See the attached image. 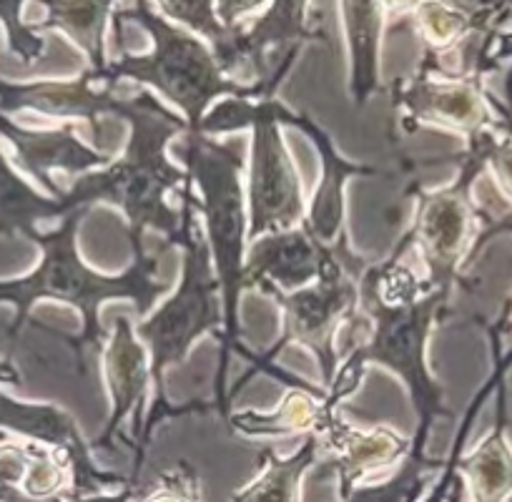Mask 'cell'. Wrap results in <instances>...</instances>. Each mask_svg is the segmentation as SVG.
<instances>
[{
  "instance_id": "5b68a950",
  "label": "cell",
  "mask_w": 512,
  "mask_h": 502,
  "mask_svg": "<svg viewBox=\"0 0 512 502\" xmlns=\"http://www.w3.org/2000/svg\"><path fill=\"white\" fill-rule=\"evenodd\" d=\"M111 23L118 56L108 61L101 83L134 81L161 93L179 108L189 131L199 129L206 111L221 98H264L259 83L226 76L204 38L154 13L149 0H134L131 8L113 11Z\"/></svg>"
},
{
  "instance_id": "52a82bcc",
  "label": "cell",
  "mask_w": 512,
  "mask_h": 502,
  "mask_svg": "<svg viewBox=\"0 0 512 502\" xmlns=\"http://www.w3.org/2000/svg\"><path fill=\"white\" fill-rule=\"evenodd\" d=\"M284 103L279 98L226 96L206 111L196 131L206 136L251 131L249 171H246V214L249 241L272 231L294 229L307 216L302 179L282 136Z\"/></svg>"
},
{
  "instance_id": "5bb4252c",
  "label": "cell",
  "mask_w": 512,
  "mask_h": 502,
  "mask_svg": "<svg viewBox=\"0 0 512 502\" xmlns=\"http://www.w3.org/2000/svg\"><path fill=\"white\" fill-rule=\"evenodd\" d=\"M83 68L78 78L68 81H33V83H8L0 81V111L18 113L33 111L48 118H76L86 121L96 129V149L113 154L111 146L103 139V116H116L123 96L116 93V83H101Z\"/></svg>"
},
{
  "instance_id": "e575fe53",
  "label": "cell",
  "mask_w": 512,
  "mask_h": 502,
  "mask_svg": "<svg viewBox=\"0 0 512 502\" xmlns=\"http://www.w3.org/2000/svg\"><path fill=\"white\" fill-rule=\"evenodd\" d=\"M450 500H452V502H462V477L455 482V490H452Z\"/></svg>"
},
{
  "instance_id": "f1b7e54d",
  "label": "cell",
  "mask_w": 512,
  "mask_h": 502,
  "mask_svg": "<svg viewBox=\"0 0 512 502\" xmlns=\"http://www.w3.org/2000/svg\"><path fill=\"white\" fill-rule=\"evenodd\" d=\"M23 3L26 0H0V23L6 28L8 46L21 61H38L46 51V43L38 36L36 28L23 23Z\"/></svg>"
},
{
  "instance_id": "8992f818",
  "label": "cell",
  "mask_w": 512,
  "mask_h": 502,
  "mask_svg": "<svg viewBox=\"0 0 512 502\" xmlns=\"http://www.w3.org/2000/svg\"><path fill=\"white\" fill-rule=\"evenodd\" d=\"M184 159L186 174L194 181L196 209L209 241L214 272L221 284L224 299V339H221L219 369L214 377L211 405L219 415H229V372L231 354L241 349L239 302L244 294V257L249 246V214H246V189L241 184L244 161L239 141H219L214 136L186 131Z\"/></svg>"
},
{
  "instance_id": "8fae6325",
  "label": "cell",
  "mask_w": 512,
  "mask_h": 502,
  "mask_svg": "<svg viewBox=\"0 0 512 502\" xmlns=\"http://www.w3.org/2000/svg\"><path fill=\"white\" fill-rule=\"evenodd\" d=\"M387 91L407 134L422 126H435L455 131L465 139V144L482 131L512 134L510 108L492 101L482 86V76L440 78L417 68L412 76L392 81Z\"/></svg>"
},
{
  "instance_id": "4fadbf2b",
  "label": "cell",
  "mask_w": 512,
  "mask_h": 502,
  "mask_svg": "<svg viewBox=\"0 0 512 502\" xmlns=\"http://www.w3.org/2000/svg\"><path fill=\"white\" fill-rule=\"evenodd\" d=\"M103 362V380H106L108 410L106 427L101 437L93 442L96 450H113L121 442V432L126 422H131V435H134V455L139 445L141 427H144L146 410H149V392L151 387V369H149V349L136 337L134 319L126 314L113 317V329L108 334V342L101 352Z\"/></svg>"
},
{
  "instance_id": "6da1fadb",
  "label": "cell",
  "mask_w": 512,
  "mask_h": 502,
  "mask_svg": "<svg viewBox=\"0 0 512 502\" xmlns=\"http://www.w3.org/2000/svg\"><path fill=\"white\" fill-rule=\"evenodd\" d=\"M118 121L128 123V139L121 154L103 169L76 176L63 196V211L91 209L93 204H111L126 219L128 244L134 257L146 254V231H159L169 246L179 241L181 209H174L169 194H181L189 174L169 159V144L186 134L184 116L171 111L154 91L141 88L123 96L116 111Z\"/></svg>"
},
{
  "instance_id": "484cf974",
  "label": "cell",
  "mask_w": 512,
  "mask_h": 502,
  "mask_svg": "<svg viewBox=\"0 0 512 502\" xmlns=\"http://www.w3.org/2000/svg\"><path fill=\"white\" fill-rule=\"evenodd\" d=\"M400 21L410 23L417 36H420L422 48H432V51L452 48L472 33L467 18L457 13L455 8L440 3V0H422L415 13L400 18Z\"/></svg>"
},
{
  "instance_id": "1f68e13d",
  "label": "cell",
  "mask_w": 512,
  "mask_h": 502,
  "mask_svg": "<svg viewBox=\"0 0 512 502\" xmlns=\"http://www.w3.org/2000/svg\"><path fill=\"white\" fill-rule=\"evenodd\" d=\"M487 169L492 171L497 189L512 201V134L497 131L487 151Z\"/></svg>"
},
{
  "instance_id": "3957f363",
  "label": "cell",
  "mask_w": 512,
  "mask_h": 502,
  "mask_svg": "<svg viewBox=\"0 0 512 502\" xmlns=\"http://www.w3.org/2000/svg\"><path fill=\"white\" fill-rule=\"evenodd\" d=\"M181 229L176 244L184 251L181 259V279L176 292L166 299L156 312L134 322V332L149 349V369L154 397L146 410L144 427H141L139 445L134 455V470H131V485L139 482L141 465H144L146 447L156 425L164 420L181 415H204L214 412L211 402H191V405H171L166 397L164 374L169 367H179L189 359L191 349L204 334H219L224 339V299H221V284L214 272L209 241H206L204 226H201L199 209H196L194 181H186L179 194Z\"/></svg>"
},
{
  "instance_id": "7402d4cb",
  "label": "cell",
  "mask_w": 512,
  "mask_h": 502,
  "mask_svg": "<svg viewBox=\"0 0 512 502\" xmlns=\"http://www.w3.org/2000/svg\"><path fill=\"white\" fill-rule=\"evenodd\" d=\"M457 472L470 487V502H502L512 492V450L505 440V402L490 435L470 455H460Z\"/></svg>"
},
{
  "instance_id": "d6986e66",
  "label": "cell",
  "mask_w": 512,
  "mask_h": 502,
  "mask_svg": "<svg viewBox=\"0 0 512 502\" xmlns=\"http://www.w3.org/2000/svg\"><path fill=\"white\" fill-rule=\"evenodd\" d=\"M274 380L289 387L277 410H231L224 417L234 435L244 437H287V435H317L324 420L334 412L327 405V395H319L307 382H299L279 369H267Z\"/></svg>"
},
{
  "instance_id": "9a60e30c",
  "label": "cell",
  "mask_w": 512,
  "mask_h": 502,
  "mask_svg": "<svg viewBox=\"0 0 512 502\" xmlns=\"http://www.w3.org/2000/svg\"><path fill=\"white\" fill-rule=\"evenodd\" d=\"M324 455L319 470L339 477V497H347L367 475L397 465L410 455L412 440L397 435L392 427H354L334 410L317 432Z\"/></svg>"
},
{
  "instance_id": "836d02e7",
  "label": "cell",
  "mask_w": 512,
  "mask_h": 502,
  "mask_svg": "<svg viewBox=\"0 0 512 502\" xmlns=\"http://www.w3.org/2000/svg\"><path fill=\"white\" fill-rule=\"evenodd\" d=\"M420 3H422V0H382L384 13H397L400 18L415 13V8L420 6Z\"/></svg>"
},
{
  "instance_id": "ffe728a7",
  "label": "cell",
  "mask_w": 512,
  "mask_h": 502,
  "mask_svg": "<svg viewBox=\"0 0 512 502\" xmlns=\"http://www.w3.org/2000/svg\"><path fill=\"white\" fill-rule=\"evenodd\" d=\"M344 41L349 63V101L364 108L374 93L382 91L379 83V48H382L384 6L382 0H339Z\"/></svg>"
},
{
  "instance_id": "2e32d148",
  "label": "cell",
  "mask_w": 512,
  "mask_h": 502,
  "mask_svg": "<svg viewBox=\"0 0 512 502\" xmlns=\"http://www.w3.org/2000/svg\"><path fill=\"white\" fill-rule=\"evenodd\" d=\"M279 123L292 126L299 134L307 136L314 149H317L319 159H322V179H319L312 204L307 206V216H304L302 226L322 244H337L342 236H347V196H344L347 181L357 179V176H382V171L377 166L352 164L344 156H339L332 136L307 113H294L284 106Z\"/></svg>"
},
{
  "instance_id": "d4e9b609",
  "label": "cell",
  "mask_w": 512,
  "mask_h": 502,
  "mask_svg": "<svg viewBox=\"0 0 512 502\" xmlns=\"http://www.w3.org/2000/svg\"><path fill=\"white\" fill-rule=\"evenodd\" d=\"M427 440L430 435L415 432L410 455L400 462V470L395 475L374 485H357L342 502H422L432 472L445 470L447 465V457L445 460L427 457Z\"/></svg>"
},
{
  "instance_id": "4316f807",
  "label": "cell",
  "mask_w": 512,
  "mask_h": 502,
  "mask_svg": "<svg viewBox=\"0 0 512 502\" xmlns=\"http://www.w3.org/2000/svg\"><path fill=\"white\" fill-rule=\"evenodd\" d=\"M156 3L166 21H176V26L204 38L214 53H219L234 36V31H226L216 18L214 0H156Z\"/></svg>"
},
{
  "instance_id": "cb8c5ba5",
  "label": "cell",
  "mask_w": 512,
  "mask_h": 502,
  "mask_svg": "<svg viewBox=\"0 0 512 502\" xmlns=\"http://www.w3.org/2000/svg\"><path fill=\"white\" fill-rule=\"evenodd\" d=\"M58 216H66L61 199L28 186L0 151V236L23 234L33 241L41 231L38 221Z\"/></svg>"
},
{
  "instance_id": "4dcf8cb0",
  "label": "cell",
  "mask_w": 512,
  "mask_h": 502,
  "mask_svg": "<svg viewBox=\"0 0 512 502\" xmlns=\"http://www.w3.org/2000/svg\"><path fill=\"white\" fill-rule=\"evenodd\" d=\"M136 502H201L199 480L189 465L171 467V470L161 472L159 485L154 487L151 495L139 497L136 492Z\"/></svg>"
},
{
  "instance_id": "9c48e42d",
  "label": "cell",
  "mask_w": 512,
  "mask_h": 502,
  "mask_svg": "<svg viewBox=\"0 0 512 502\" xmlns=\"http://www.w3.org/2000/svg\"><path fill=\"white\" fill-rule=\"evenodd\" d=\"M495 134L497 131H482L467 141L465 151L455 159L460 164V174L450 186L427 191L417 184L407 191L415 199V214L402 234L425 267V289H440L452 297L460 282L472 244L480 234V216L472 189L487 169V151Z\"/></svg>"
},
{
  "instance_id": "277c9868",
  "label": "cell",
  "mask_w": 512,
  "mask_h": 502,
  "mask_svg": "<svg viewBox=\"0 0 512 502\" xmlns=\"http://www.w3.org/2000/svg\"><path fill=\"white\" fill-rule=\"evenodd\" d=\"M91 209L68 211L61 226L53 231H38L36 241L43 251L41 267L23 279L0 282V302L16 304L18 314L11 327L21 332L23 322L31 314L38 299H56L71 304L83 317V332L78 339H68L73 349V362L78 372H86V349L96 354L106 347V327L101 324V304L111 299H128L136 304L139 319L149 317L151 307L169 292V284L156 279L169 244H161L156 254H139L121 274H103L88 267L78 254V226Z\"/></svg>"
},
{
  "instance_id": "d6a6232c",
  "label": "cell",
  "mask_w": 512,
  "mask_h": 502,
  "mask_svg": "<svg viewBox=\"0 0 512 502\" xmlns=\"http://www.w3.org/2000/svg\"><path fill=\"white\" fill-rule=\"evenodd\" d=\"M272 0H214L216 18H219L221 26L226 31H236V28L244 26V18H249L251 13H259L269 6Z\"/></svg>"
},
{
  "instance_id": "603a6c76",
  "label": "cell",
  "mask_w": 512,
  "mask_h": 502,
  "mask_svg": "<svg viewBox=\"0 0 512 502\" xmlns=\"http://www.w3.org/2000/svg\"><path fill=\"white\" fill-rule=\"evenodd\" d=\"M319 437L307 435L302 447L294 455L279 457L277 452L264 447L262 472L251 480L244 490L234 492L231 502H299V485L309 467L319 462Z\"/></svg>"
},
{
  "instance_id": "7c38bea8",
  "label": "cell",
  "mask_w": 512,
  "mask_h": 502,
  "mask_svg": "<svg viewBox=\"0 0 512 502\" xmlns=\"http://www.w3.org/2000/svg\"><path fill=\"white\" fill-rule=\"evenodd\" d=\"M0 427L26 437L33 445L56 452L66 460L71 472V500L103 495L108 490H121L131 480L116 472L101 470L93 460V445L86 442L76 417L53 402H18L0 392ZM134 487V485H131Z\"/></svg>"
},
{
  "instance_id": "83f0119b",
  "label": "cell",
  "mask_w": 512,
  "mask_h": 502,
  "mask_svg": "<svg viewBox=\"0 0 512 502\" xmlns=\"http://www.w3.org/2000/svg\"><path fill=\"white\" fill-rule=\"evenodd\" d=\"M505 372L507 369L502 367V364H495V372H492V377L485 382V385H482V390L477 392L475 400L470 402V407H467L465 417H462V422H460V432H457L455 447H452L450 457H447L445 470H442L437 485L432 487L425 497H422V502H447L450 500L452 490H455V482L460 480V472H457V460H460V455H462V442H465L467 432H470L472 422H475V415H480V407L485 405V400L492 395V390H495V387L505 380Z\"/></svg>"
},
{
  "instance_id": "e0dca14e",
  "label": "cell",
  "mask_w": 512,
  "mask_h": 502,
  "mask_svg": "<svg viewBox=\"0 0 512 502\" xmlns=\"http://www.w3.org/2000/svg\"><path fill=\"white\" fill-rule=\"evenodd\" d=\"M0 136L13 146V154H16L21 169L31 179H36L48 196L61 201L66 191L58 189V184L53 181V171L83 176L88 171L103 169L113 159V154L98 151L96 146L81 141L73 123H63L58 129L31 131L0 113Z\"/></svg>"
},
{
  "instance_id": "f546056e",
  "label": "cell",
  "mask_w": 512,
  "mask_h": 502,
  "mask_svg": "<svg viewBox=\"0 0 512 502\" xmlns=\"http://www.w3.org/2000/svg\"><path fill=\"white\" fill-rule=\"evenodd\" d=\"M467 18L472 33L495 36L512 21V0H440Z\"/></svg>"
},
{
  "instance_id": "7a4b0ae2",
  "label": "cell",
  "mask_w": 512,
  "mask_h": 502,
  "mask_svg": "<svg viewBox=\"0 0 512 502\" xmlns=\"http://www.w3.org/2000/svg\"><path fill=\"white\" fill-rule=\"evenodd\" d=\"M359 304L339 332V369L327 387V405L339 410L362 385L369 364L390 369L405 385L417 432L430 435L442 417H455L445 405V390L427 362V344L445 319L450 294L425 289L417 297L384 302L364 277L357 279Z\"/></svg>"
},
{
  "instance_id": "30bf717a",
  "label": "cell",
  "mask_w": 512,
  "mask_h": 502,
  "mask_svg": "<svg viewBox=\"0 0 512 502\" xmlns=\"http://www.w3.org/2000/svg\"><path fill=\"white\" fill-rule=\"evenodd\" d=\"M329 43L317 0H272L249 26L236 28L216 53L221 71L241 83H259L264 98H277L307 43Z\"/></svg>"
},
{
  "instance_id": "d590c367",
  "label": "cell",
  "mask_w": 512,
  "mask_h": 502,
  "mask_svg": "<svg viewBox=\"0 0 512 502\" xmlns=\"http://www.w3.org/2000/svg\"><path fill=\"white\" fill-rule=\"evenodd\" d=\"M510 309H512V307H510Z\"/></svg>"
},
{
  "instance_id": "ac0fdd59",
  "label": "cell",
  "mask_w": 512,
  "mask_h": 502,
  "mask_svg": "<svg viewBox=\"0 0 512 502\" xmlns=\"http://www.w3.org/2000/svg\"><path fill=\"white\" fill-rule=\"evenodd\" d=\"M327 251L329 246L314 239L302 224L259 236L246 246L244 292H262L267 287L294 292L307 287L322 272Z\"/></svg>"
},
{
  "instance_id": "ba28073f",
  "label": "cell",
  "mask_w": 512,
  "mask_h": 502,
  "mask_svg": "<svg viewBox=\"0 0 512 502\" xmlns=\"http://www.w3.org/2000/svg\"><path fill=\"white\" fill-rule=\"evenodd\" d=\"M369 267L367 259L357 257L349 249V236H342L337 244L329 246L327 259L322 264V272L312 284L294 292H279V289L267 287L262 294L272 297L277 307L282 309V337L269 347L267 352L259 357H251L246 349H241V357L251 362L246 374L229 390V405L231 397L254 377V374H264L282 354L289 344H299V347L309 349L314 359L319 362V372H322L324 387L332 385L334 374L339 369V332L344 324L352 319L359 304V289L357 279L362 277L364 269Z\"/></svg>"
},
{
  "instance_id": "44dd1931",
  "label": "cell",
  "mask_w": 512,
  "mask_h": 502,
  "mask_svg": "<svg viewBox=\"0 0 512 502\" xmlns=\"http://www.w3.org/2000/svg\"><path fill=\"white\" fill-rule=\"evenodd\" d=\"M46 6L48 18L36 31H61L86 56V71L101 83L106 71V28L113 18L116 0H38Z\"/></svg>"
}]
</instances>
